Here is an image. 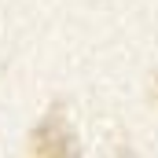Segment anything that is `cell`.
<instances>
[{
    "label": "cell",
    "mask_w": 158,
    "mask_h": 158,
    "mask_svg": "<svg viewBox=\"0 0 158 158\" xmlns=\"http://www.w3.org/2000/svg\"><path fill=\"white\" fill-rule=\"evenodd\" d=\"M70 143H74V136H70L63 114H48L33 132V151L37 155H70L74 151Z\"/></svg>",
    "instance_id": "obj_1"
}]
</instances>
